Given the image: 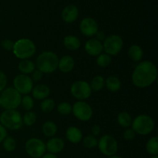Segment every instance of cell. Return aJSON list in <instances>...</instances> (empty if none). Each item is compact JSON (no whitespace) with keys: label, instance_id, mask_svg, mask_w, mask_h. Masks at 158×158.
<instances>
[{"label":"cell","instance_id":"cell-1","mask_svg":"<svg viewBox=\"0 0 158 158\" xmlns=\"http://www.w3.org/2000/svg\"><path fill=\"white\" fill-rule=\"evenodd\" d=\"M157 69L155 65L151 61L140 62L134 69L132 74V81L136 86L146 88L156 81Z\"/></svg>","mask_w":158,"mask_h":158},{"label":"cell","instance_id":"cell-2","mask_svg":"<svg viewBox=\"0 0 158 158\" xmlns=\"http://www.w3.org/2000/svg\"><path fill=\"white\" fill-rule=\"evenodd\" d=\"M59 58L52 52H43L36 59V67L43 73H52L58 68Z\"/></svg>","mask_w":158,"mask_h":158},{"label":"cell","instance_id":"cell-3","mask_svg":"<svg viewBox=\"0 0 158 158\" xmlns=\"http://www.w3.org/2000/svg\"><path fill=\"white\" fill-rule=\"evenodd\" d=\"M0 122L5 128L12 131L19 130L23 124L21 114L15 110H6L0 116Z\"/></svg>","mask_w":158,"mask_h":158},{"label":"cell","instance_id":"cell-4","mask_svg":"<svg viewBox=\"0 0 158 158\" xmlns=\"http://www.w3.org/2000/svg\"><path fill=\"white\" fill-rule=\"evenodd\" d=\"M1 106L6 110H15L21 104V94L14 88L4 89L0 96Z\"/></svg>","mask_w":158,"mask_h":158},{"label":"cell","instance_id":"cell-5","mask_svg":"<svg viewBox=\"0 0 158 158\" xmlns=\"http://www.w3.org/2000/svg\"><path fill=\"white\" fill-rule=\"evenodd\" d=\"M13 52L15 56L21 60H28L35 52V46L32 41L28 39H21L15 43Z\"/></svg>","mask_w":158,"mask_h":158},{"label":"cell","instance_id":"cell-6","mask_svg":"<svg viewBox=\"0 0 158 158\" xmlns=\"http://www.w3.org/2000/svg\"><path fill=\"white\" fill-rule=\"evenodd\" d=\"M132 129L140 135H147L152 132L154 127V120L150 116L141 114L132 121Z\"/></svg>","mask_w":158,"mask_h":158},{"label":"cell","instance_id":"cell-7","mask_svg":"<svg viewBox=\"0 0 158 158\" xmlns=\"http://www.w3.org/2000/svg\"><path fill=\"white\" fill-rule=\"evenodd\" d=\"M98 148L100 152L105 156L111 157L115 155L118 150V143L111 135H103L98 141Z\"/></svg>","mask_w":158,"mask_h":158},{"label":"cell","instance_id":"cell-8","mask_svg":"<svg viewBox=\"0 0 158 158\" xmlns=\"http://www.w3.org/2000/svg\"><path fill=\"white\" fill-rule=\"evenodd\" d=\"M123 42L121 37L118 35H110L104 40L103 47L106 54L110 56H116L121 51Z\"/></svg>","mask_w":158,"mask_h":158},{"label":"cell","instance_id":"cell-9","mask_svg":"<svg viewBox=\"0 0 158 158\" xmlns=\"http://www.w3.org/2000/svg\"><path fill=\"white\" fill-rule=\"evenodd\" d=\"M26 153L32 158H40L46 152V144L38 138H31L26 141L25 145Z\"/></svg>","mask_w":158,"mask_h":158},{"label":"cell","instance_id":"cell-10","mask_svg":"<svg viewBox=\"0 0 158 158\" xmlns=\"http://www.w3.org/2000/svg\"><path fill=\"white\" fill-rule=\"evenodd\" d=\"M70 91L72 95L76 99L82 101L90 97L92 89H91L90 85L87 82L83 81V80H78L72 85Z\"/></svg>","mask_w":158,"mask_h":158},{"label":"cell","instance_id":"cell-11","mask_svg":"<svg viewBox=\"0 0 158 158\" xmlns=\"http://www.w3.org/2000/svg\"><path fill=\"white\" fill-rule=\"evenodd\" d=\"M14 89H16L20 94H26L32 92L33 88V81L28 75L19 74L13 80Z\"/></svg>","mask_w":158,"mask_h":158},{"label":"cell","instance_id":"cell-12","mask_svg":"<svg viewBox=\"0 0 158 158\" xmlns=\"http://www.w3.org/2000/svg\"><path fill=\"white\" fill-rule=\"evenodd\" d=\"M74 116L82 121H87L92 117L93 110L87 103L78 101L74 103L72 107Z\"/></svg>","mask_w":158,"mask_h":158},{"label":"cell","instance_id":"cell-13","mask_svg":"<svg viewBox=\"0 0 158 158\" xmlns=\"http://www.w3.org/2000/svg\"><path fill=\"white\" fill-rule=\"evenodd\" d=\"M80 29L82 33L88 37L95 35L98 32V24L94 19L87 18L83 19L80 24Z\"/></svg>","mask_w":158,"mask_h":158},{"label":"cell","instance_id":"cell-14","mask_svg":"<svg viewBox=\"0 0 158 158\" xmlns=\"http://www.w3.org/2000/svg\"><path fill=\"white\" fill-rule=\"evenodd\" d=\"M103 43L97 39H90L85 44V50L92 56H98L103 52Z\"/></svg>","mask_w":158,"mask_h":158},{"label":"cell","instance_id":"cell-15","mask_svg":"<svg viewBox=\"0 0 158 158\" xmlns=\"http://www.w3.org/2000/svg\"><path fill=\"white\" fill-rule=\"evenodd\" d=\"M79 16V9L74 5H68L62 12V19L67 23H73Z\"/></svg>","mask_w":158,"mask_h":158},{"label":"cell","instance_id":"cell-16","mask_svg":"<svg viewBox=\"0 0 158 158\" xmlns=\"http://www.w3.org/2000/svg\"><path fill=\"white\" fill-rule=\"evenodd\" d=\"M65 147L64 141L61 138L58 137H53L52 139H49L46 143V149L51 154H58L61 152Z\"/></svg>","mask_w":158,"mask_h":158},{"label":"cell","instance_id":"cell-17","mask_svg":"<svg viewBox=\"0 0 158 158\" xmlns=\"http://www.w3.org/2000/svg\"><path fill=\"white\" fill-rule=\"evenodd\" d=\"M75 62L74 59L71 56L66 55L62 57L60 60H59L58 68L62 73H69L73 69Z\"/></svg>","mask_w":158,"mask_h":158},{"label":"cell","instance_id":"cell-18","mask_svg":"<svg viewBox=\"0 0 158 158\" xmlns=\"http://www.w3.org/2000/svg\"><path fill=\"white\" fill-rule=\"evenodd\" d=\"M67 140L73 143H78L83 139V134L78 127H69L66 132Z\"/></svg>","mask_w":158,"mask_h":158},{"label":"cell","instance_id":"cell-19","mask_svg":"<svg viewBox=\"0 0 158 158\" xmlns=\"http://www.w3.org/2000/svg\"><path fill=\"white\" fill-rule=\"evenodd\" d=\"M32 93L33 97L36 100H44L50 94V89L46 85L40 84L32 88Z\"/></svg>","mask_w":158,"mask_h":158},{"label":"cell","instance_id":"cell-20","mask_svg":"<svg viewBox=\"0 0 158 158\" xmlns=\"http://www.w3.org/2000/svg\"><path fill=\"white\" fill-rule=\"evenodd\" d=\"M63 44L69 50L75 51L80 47V40L75 35H69L63 39Z\"/></svg>","mask_w":158,"mask_h":158},{"label":"cell","instance_id":"cell-21","mask_svg":"<svg viewBox=\"0 0 158 158\" xmlns=\"http://www.w3.org/2000/svg\"><path fill=\"white\" fill-rule=\"evenodd\" d=\"M105 86L111 92H117L121 87V82L120 79L114 76L109 77L105 80Z\"/></svg>","mask_w":158,"mask_h":158},{"label":"cell","instance_id":"cell-22","mask_svg":"<svg viewBox=\"0 0 158 158\" xmlns=\"http://www.w3.org/2000/svg\"><path fill=\"white\" fill-rule=\"evenodd\" d=\"M128 56H129L130 59L132 60L133 61L139 62L142 60L143 56V49L141 47L137 45H133L129 48L128 50Z\"/></svg>","mask_w":158,"mask_h":158},{"label":"cell","instance_id":"cell-23","mask_svg":"<svg viewBox=\"0 0 158 158\" xmlns=\"http://www.w3.org/2000/svg\"><path fill=\"white\" fill-rule=\"evenodd\" d=\"M18 68L22 74L28 75L35 70V64L29 60H22V61L19 63Z\"/></svg>","mask_w":158,"mask_h":158},{"label":"cell","instance_id":"cell-24","mask_svg":"<svg viewBox=\"0 0 158 158\" xmlns=\"http://www.w3.org/2000/svg\"><path fill=\"white\" fill-rule=\"evenodd\" d=\"M43 132L46 137H52L57 132V126L54 122L46 121L43 125Z\"/></svg>","mask_w":158,"mask_h":158},{"label":"cell","instance_id":"cell-25","mask_svg":"<svg viewBox=\"0 0 158 158\" xmlns=\"http://www.w3.org/2000/svg\"><path fill=\"white\" fill-rule=\"evenodd\" d=\"M147 151L151 155L154 156L158 154V137L157 136L153 137L148 141L146 145Z\"/></svg>","mask_w":158,"mask_h":158},{"label":"cell","instance_id":"cell-26","mask_svg":"<svg viewBox=\"0 0 158 158\" xmlns=\"http://www.w3.org/2000/svg\"><path fill=\"white\" fill-rule=\"evenodd\" d=\"M117 122L123 127H128L132 123V117L127 112H121L117 117Z\"/></svg>","mask_w":158,"mask_h":158},{"label":"cell","instance_id":"cell-27","mask_svg":"<svg viewBox=\"0 0 158 158\" xmlns=\"http://www.w3.org/2000/svg\"><path fill=\"white\" fill-rule=\"evenodd\" d=\"M105 86V80L104 78L101 76H96L91 80L90 87L91 89H94V91H100Z\"/></svg>","mask_w":158,"mask_h":158},{"label":"cell","instance_id":"cell-28","mask_svg":"<svg viewBox=\"0 0 158 158\" xmlns=\"http://www.w3.org/2000/svg\"><path fill=\"white\" fill-rule=\"evenodd\" d=\"M55 107V102L52 99L46 98L40 103V109L45 113H49Z\"/></svg>","mask_w":158,"mask_h":158},{"label":"cell","instance_id":"cell-29","mask_svg":"<svg viewBox=\"0 0 158 158\" xmlns=\"http://www.w3.org/2000/svg\"><path fill=\"white\" fill-rule=\"evenodd\" d=\"M112 61V58L110 55L106 53H101L98 56L97 60V63L100 67H107Z\"/></svg>","mask_w":158,"mask_h":158},{"label":"cell","instance_id":"cell-30","mask_svg":"<svg viewBox=\"0 0 158 158\" xmlns=\"http://www.w3.org/2000/svg\"><path fill=\"white\" fill-rule=\"evenodd\" d=\"M3 148L8 152L14 151L16 148V141L11 137H6L3 140Z\"/></svg>","mask_w":158,"mask_h":158},{"label":"cell","instance_id":"cell-31","mask_svg":"<svg viewBox=\"0 0 158 158\" xmlns=\"http://www.w3.org/2000/svg\"><path fill=\"white\" fill-rule=\"evenodd\" d=\"M98 144V140L94 136L88 135L83 139V145L85 148L88 149H92V148H96Z\"/></svg>","mask_w":158,"mask_h":158},{"label":"cell","instance_id":"cell-32","mask_svg":"<svg viewBox=\"0 0 158 158\" xmlns=\"http://www.w3.org/2000/svg\"><path fill=\"white\" fill-rule=\"evenodd\" d=\"M36 121V115L32 111H28L24 116H23V122L27 126H32Z\"/></svg>","mask_w":158,"mask_h":158},{"label":"cell","instance_id":"cell-33","mask_svg":"<svg viewBox=\"0 0 158 158\" xmlns=\"http://www.w3.org/2000/svg\"><path fill=\"white\" fill-rule=\"evenodd\" d=\"M57 110L62 115H68L72 112V106L69 103L63 102L58 105Z\"/></svg>","mask_w":158,"mask_h":158},{"label":"cell","instance_id":"cell-34","mask_svg":"<svg viewBox=\"0 0 158 158\" xmlns=\"http://www.w3.org/2000/svg\"><path fill=\"white\" fill-rule=\"evenodd\" d=\"M21 104L23 105V107L26 110H31L34 106L33 99L29 96H25L22 98Z\"/></svg>","mask_w":158,"mask_h":158},{"label":"cell","instance_id":"cell-35","mask_svg":"<svg viewBox=\"0 0 158 158\" xmlns=\"http://www.w3.org/2000/svg\"><path fill=\"white\" fill-rule=\"evenodd\" d=\"M14 46H15V43L10 40H5L2 42V46L7 51L13 50Z\"/></svg>","mask_w":158,"mask_h":158},{"label":"cell","instance_id":"cell-36","mask_svg":"<svg viewBox=\"0 0 158 158\" xmlns=\"http://www.w3.org/2000/svg\"><path fill=\"white\" fill-rule=\"evenodd\" d=\"M7 84V77L3 72L0 71V92H2Z\"/></svg>","mask_w":158,"mask_h":158},{"label":"cell","instance_id":"cell-37","mask_svg":"<svg viewBox=\"0 0 158 158\" xmlns=\"http://www.w3.org/2000/svg\"><path fill=\"white\" fill-rule=\"evenodd\" d=\"M135 134L133 129H127L123 133V138L127 140H132L135 137Z\"/></svg>","mask_w":158,"mask_h":158},{"label":"cell","instance_id":"cell-38","mask_svg":"<svg viewBox=\"0 0 158 158\" xmlns=\"http://www.w3.org/2000/svg\"><path fill=\"white\" fill-rule=\"evenodd\" d=\"M32 73V78L31 79H32V81H35V82L40 81L43 77V73L42 72H40V70H34Z\"/></svg>","mask_w":158,"mask_h":158},{"label":"cell","instance_id":"cell-39","mask_svg":"<svg viewBox=\"0 0 158 158\" xmlns=\"http://www.w3.org/2000/svg\"><path fill=\"white\" fill-rule=\"evenodd\" d=\"M7 137V131L6 129L0 123V143L4 140V139Z\"/></svg>","mask_w":158,"mask_h":158},{"label":"cell","instance_id":"cell-40","mask_svg":"<svg viewBox=\"0 0 158 158\" xmlns=\"http://www.w3.org/2000/svg\"><path fill=\"white\" fill-rule=\"evenodd\" d=\"M97 35V40L101 42L102 40H104L106 39V35H105V32L103 31H98V32L96 33Z\"/></svg>","mask_w":158,"mask_h":158},{"label":"cell","instance_id":"cell-41","mask_svg":"<svg viewBox=\"0 0 158 158\" xmlns=\"http://www.w3.org/2000/svg\"><path fill=\"white\" fill-rule=\"evenodd\" d=\"M92 134L93 136L96 137V136H98L100 134V127L98 125H94L92 127Z\"/></svg>","mask_w":158,"mask_h":158},{"label":"cell","instance_id":"cell-42","mask_svg":"<svg viewBox=\"0 0 158 158\" xmlns=\"http://www.w3.org/2000/svg\"><path fill=\"white\" fill-rule=\"evenodd\" d=\"M41 158H58L56 154H51V153H48V154H44L42 156Z\"/></svg>","mask_w":158,"mask_h":158},{"label":"cell","instance_id":"cell-43","mask_svg":"<svg viewBox=\"0 0 158 158\" xmlns=\"http://www.w3.org/2000/svg\"><path fill=\"white\" fill-rule=\"evenodd\" d=\"M109 158H123V157H120V156H117V155H113V156H111V157H109Z\"/></svg>","mask_w":158,"mask_h":158},{"label":"cell","instance_id":"cell-44","mask_svg":"<svg viewBox=\"0 0 158 158\" xmlns=\"http://www.w3.org/2000/svg\"><path fill=\"white\" fill-rule=\"evenodd\" d=\"M151 158H158V156L157 155H154V156H152Z\"/></svg>","mask_w":158,"mask_h":158},{"label":"cell","instance_id":"cell-45","mask_svg":"<svg viewBox=\"0 0 158 158\" xmlns=\"http://www.w3.org/2000/svg\"><path fill=\"white\" fill-rule=\"evenodd\" d=\"M0 106H1V99H0Z\"/></svg>","mask_w":158,"mask_h":158}]
</instances>
